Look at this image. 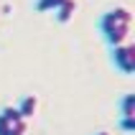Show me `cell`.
<instances>
[{
    "mask_svg": "<svg viewBox=\"0 0 135 135\" xmlns=\"http://www.w3.org/2000/svg\"><path fill=\"white\" fill-rule=\"evenodd\" d=\"M130 26H133V13H130L128 5H117V8H110L99 15L97 21V28H99V36L107 46H117V44H125L130 38Z\"/></svg>",
    "mask_w": 135,
    "mask_h": 135,
    "instance_id": "1",
    "label": "cell"
},
{
    "mask_svg": "<svg viewBox=\"0 0 135 135\" xmlns=\"http://www.w3.org/2000/svg\"><path fill=\"white\" fill-rule=\"evenodd\" d=\"M110 61H112V66L122 76H133V71H135V46L130 41L110 46Z\"/></svg>",
    "mask_w": 135,
    "mask_h": 135,
    "instance_id": "2",
    "label": "cell"
},
{
    "mask_svg": "<svg viewBox=\"0 0 135 135\" xmlns=\"http://www.w3.org/2000/svg\"><path fill=\"white\" fill-rule=\"evenodd\" d=\"M28 133V120L18 112V107L5 105L0 107V135H26Z\"/></svg>",
    "mask_w": 135,
    "mask_h": 135,
    "instance_id": "3",
    "label": "cell"
},
{
    "mask_svg": "<svg viewBox=\"0 0 135 135\" xmlns=\"http://www.w3.org/2000/svg\"><path fill=\"white\" fill-rule=\"evenodd\" d=\"M76 8H79V5H76V0H64V3H61L56 10H54V18H56V23L66 26V23L76 15Z\"/></svg>",
    "mask_w": 135,
    "mask_h": 135,
    "instance_id": "4",
    "label": "cell"
},
{
    "mask_svg": "<svg viewBox=\"0 0 135 135\" xmlns=\"http://www.w3.org/2000/svg\"><path fill=\"white\" fill-rule=\"evenodd\" d=\"M15 107H18V112H21L26 120H31V117L36 115V110H38V97H36V94H26Z\"/></svg>",
    "mask_w": 135,
    "mask_h": 135,
    "instance_id": "5",
    "label": "cell"
},
{
    "mask_svg": "<svg viewBox=\"0 0 135 135\" xmlns=\"http://www.w3.org/2000/svg\"><path fill=\"white\" fill-rule=\"evenodd\" d=\"M117 110H120V117H135V94L128 92L117 99Z\"/></svg>",
    "mask_w": 135,
    "mask_h": 135,
    "instance_id": "6",
    "label": "cell"
},
{
    "mask_svg": "<svg viewBox=\"0 0 135 135\" xmlns=\"http://www.w3.org/2000/svg\"><path fill=\"white\" fill-rule=\"evenodd\" d=\"M61 3L64 0H36L33 3V10H38V13H54Z\"/></svg>",
    "mask_w": 135,
    "mask_h": 135,
    "instance_id": "7",
    "label": "cell"
},
{
    "mask_svg": "<svg viewBox=\"0 0 135 135\" xmlns=\"http://www.w3.org/2000/svg\"><path fill=\"white\" fill-rule=\"evenodd\" d=\"M117 128H120L125 135L135 133V117H120V120H117Z\"/></svg>",
    "mask_w": 135,
    "mask_h": 135,
    "instance_id": "8",
    "label": "cell"
},
{
    "mask_svg": "<svg viewBox=\"0 0 135 135\" xmlns=\"http://www.w3.org/2000/svg\"><path fill=\"white\" fill-rule=\"evenodd\" d=\"M94 135H110V133H105V130H99V133H94Z\"/></svg>",
    "mask_w": 135,
    "mask_h": 135,
    "instance_id": "9",
    "label": "cell"
}]
</instances>
